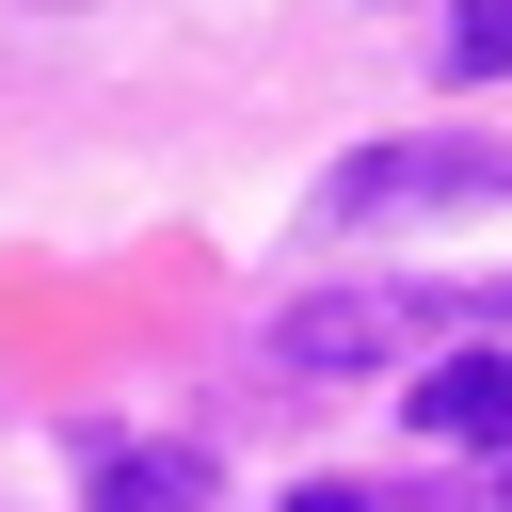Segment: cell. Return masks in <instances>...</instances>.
I'll use <instances>...</instances> for the list:
<instances>
[{"mask_svg":"<svg viewBox=\"0 0 512 512\" xmlns=\"http://www.w3.org/2000/svg\"><path fill=\"white\" fill-rule=\"evenodd\" d=\"M448 192H512V160H496V144H384V160H336V176H320V240H352V224H384V208H448Z\"/></svg>","mask_w":512,"mask_h":512,"instance_id":"cell-1","label":"cell"},{"mask_svg":"<svg viewBox=\"0 0 512 512\" xmlns=\"http://www.w3.org/2000/svg\"><path fill=\"white\" fill-rule=\"evenodd\" d=\"M96 512H208V464L192 448H112L96 464Z\"/></svg>","mask_w":512,"mask_h":512,"instance_id":"cell-4","label":"cell"},{"mask_svg":"<svg viewBox=\"0 0 512 512\" xmlns=\"http://www.w3.org/2000/svg\"><path fill=\"white\" fill-rule=\"evenodd\" d=\"M496 64H512V0H464L448 16V80H496Z\"/></svg>","mask_w":512,"mask_h":512,"instance_id":"cell-5","label":"cell"},{"mask_svg":"<svg viewBox=\"0 0 512 512\" xmlns=\"http://www.w3.org/2000/svg\"><path fill=\"white\" fill-rule=\"evenodd\" d=\"M288 512H384V496H352V480H304V496H288Z\"/></svg>","mask_w":512,"mask_h":512,"instance_id":"cell-6","label":"cell"},{"mask_svg":"<svg viewBox=\"0 0 512 512\" xmlns=\"http://www.w3.org/2000/svg\"><path fill=\"white\" fill-rule=\"evenodd\" d=\"M416 432L432 448H512V352H448L416 384Z\"/></svg>","mask_w":512,"mask_h":512,"instance_id":"cell-2","label":"cell"},{"mask_svg":"<svg viewBox=\"0 0 512 512\" xmlns=\"http://www.w3.org/2000/svg\"><path fill=\"white\" fill-rule=\"evenodd\" d=\"M368 352H384V304H288V320H272V368H288V384H304V368H368Z\"/></svg>","mask_w":512,"mask_h":512,"instance_id":"cell-3","label":"cell"}]
</instances>
